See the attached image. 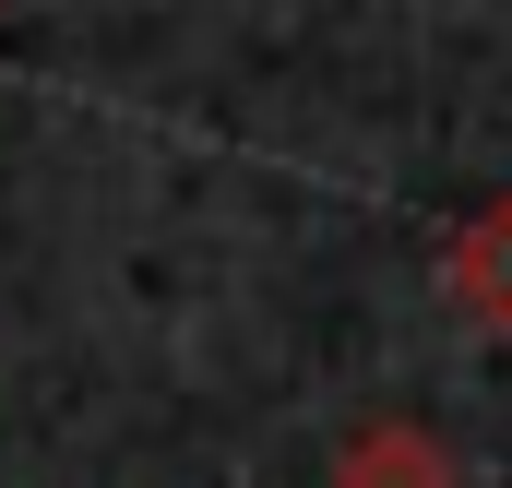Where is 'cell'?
<instances>
[{"mask_svg":"<svg viewBox=\"0 0 512 488\" xmlns=\"http://www.w3.org/2000/svg\"><path fill=\"white\" fill-rule=\"evenodd\" d=\"M334 488H465V465L441 453V429H417V417H370V429L334 453Z\"/></svg>","mask_w":512,"mask_h":488,"instance_id":"1","label":"cell"},{"mask_svg":"<svg viewBox=\"0 0 512 488\" xmlns=\"http://www.w3.org/2000/svg\"><path fill=\"white\" fill-rule=\"evenodd\" d=\"M441 286H453V310H465L477 334H512V191L477 215V227H453V250H441Z\"/></svg>","mask_w":512,"mask_h":488,"instance_id":"2","label":"cell"}]
</instances>
